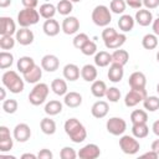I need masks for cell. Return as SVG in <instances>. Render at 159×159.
<instances>
[{
	"mask_svg": "<svg viewBox=\"0 0 159 159\" xmlns=\"http://www.w3.org/2000/svg\"><path fill=\"white\" fill-rule=\"evenodd\" d=\"M63 129L73 143H82L87 138V130L77 118L67 119L63 124Z\"/></svg>",
	"mask_w": 159,
	"mask_h": 159,
	"instance_id": "cell-1",
	"label": "cell"
},
{
	"mask_svg": "<svg viewBox=\"0 0 159 159\" xmlns=\"http://www.w3.org/2000/svg\"><path fill=\"white\" fill-rule=\"evenodd\" d=\"M1 82L2 84L6 87V89H9L11 93L14 94H17V93H21L24 91V87H25V83H24V78H21L19 76V73L16 71H12V70H9V71H5L2 73V77H1Z\"/></svg>",
	"mask_w": 159,
	"mask_h": 159,
	"instance_id": "cell-2",
	"label": "cell"
},
{
	"mask_svg": "<svg viewBox=\"0 0 159 159\" xmlns=\"http://www.w3.org/2000/svg\"><path fill=\"white\" fill-rule=\"evenodd\" d=\"M111 9L106 5H97L93 10H92V21L94 25L99 26V27H106L111 24L112 21V14H111Z\"/></svg>",
	"mask_w": 159,
	"mask_h": 159,
	"instance_id": "cell-3",
	"label": "cell"
},
{
	"mask_svg": "<svg viewBox=\"0 0 159 159\" xmlns=\"http://www.w3.org/2000/svg\"><path fill=\"white\" fill-rule=\"evenodd\" d=\"M48 92H50V87L46 83L39 82L34 86V88L29 93V102L32 106H40L45 103V101L47 99Z\"/></svg>",
	"mask_w": 159,
	"mask_h": 159,
	"instance_id": "cell-4",
	"label": "cell"
},
{
	"mask_svg": "<svg viewBox=\"0 0 159 159\" xmlns=\"http://www.w3.org/2000/svg\"><path fill=\"white\" fill-rule=\"evenodd\" d=\"M40 20V12L36 9L24 7L17 14V24L21 27H30L32 25H36Z\"/></svg>",
	"mask_w": 159,
	"mask_h": 159,
	"instance_id": "cell-5",
	"label": "cell"
},
{
	"mask_svg": "<svg viewBox=\"0 0 159 159\" xmlns=\"http://www.w3.org/2000/svg\"><path fill=\"white\" fill-rule=\"evenodd\" d=\"M119 148L122 149V152L124 154L128 155H134L139 152L140 149V144L138 142V139L134 135H128V134H123L119 138Z\"/></svg>",
	"mask_w": 159,
	"mask_h": 159,
	"instance_id": "cell-6",
	"label": "cell"
},
{
	"mask_svg": "<svg viewBox=\"0 0 159 159\" xmlns=\"http://www.w3.org/2000/svg\"><path fill=\"white\" fill-rule=\"evenodd\" d=\"M106 129L112 135H123L127 129V123L120 117H111L106 123Z\"/></svg>",
	"mask_w": 159,
	"mask_h": 159,
	"instance_id": "cell-7",
	"label": "cell"
},
{
	"mask_svg": "<svg viewBox=\"0 0 159 159\" xmlns=\"http://www.w3.org/2000/svg\"><path fill=\"white\" fill-rule=\"evenodd\" d=\"M147 91L144 89H130L125 97H124V104L127 107H135L137 104H139L140 102L144 101V98L147 97Z\"/></svg>",
	"mask_w": 159,
	"mask_h": 159,
	"instance_id": "cell-8",
	"label": "cell"
},
{
	"mask_svg": "<svg viewBox=\"0 0 159 159\" xmlns=\"http://www.w3.org/2000/svg\"><path fill=\"white\" fill-rule=\"evenodd\" d=\"M12 137L16 142L19 143H25L30 139L31 137V128L29 124L26 123H19L15 125L14 132H12Z\"/></svg>",
	"mask_w": 159,
	"mask_h": 159,
	"instance_id": "cell-9",
	"label": "cell"
},
{
	"mask_svg": "<svg viewBox=\"0 0 159 159\" xmlns=\"http://www.w3.org/2000/svg\"><path fill=\"white\" fill-rule=\"evenodd\" d=\"M77 154L81 159H96L101 155V149L97 144L89 143V144H86L84 147H82Z\"/></svg>",
	"mask_w": 159,
	"mask_h": 159,
	"instance_id": "cell-10",
	"label": "cell"
},
{
	"mask_svg": "<svg viewBox=\"0 0 159 159\" xmlns=\"http://www.w3.org/2000/svg\"><path fill=\"white\" fill-rule=\"evenodd\" d=\"M128 84L130 89H144L147 86V77L143 72L135 71L128 78Z\"/></svg>",
	"mask_w": 159,
	"mask_h": 159,
	"instance_id": "cell-11",
	"label": "cell"
},
{
	"mask_svg": "<svg viewBox=\"0 0 159 159\" xmlns=\"http://www.w3.org/2000/svg\"><path fill=\"white\" fill-rule=\"evenodd\" d=\"M61 29L66 35H75L80 30V20L76 16H66L62 21Z\"/></svg>",
	"mask_w": 159,
	"mask_h": 159,
	"instance_id": "cell-12",
	"label": "cell"
},
{
	"mask_svg": "<svg viewBox=\"0 0 159 159\" xmlns=\"http://www.w3.org/2000/svg\"><path fill=\"white\" fill-rule=\"evenodd\" d=\"M41 67L47 72H55L60 67V60L56 55L47 53L41 58Z\"/></svg>",
	"mask_w": 159,
	"mask_h": 159,
	"instance_id": "cell-13",
	"label": "cell"
},
{
	"mask_svg": "<svg viewBox=\"0 0 159 159\" xmlns=\"http://www.w3.org/2000/svg\"><path fill=\"white\" fill-rule=\"evenodd\" d=\"M15 39H16V41H17L20 45H22V46H29V45H31V43L34 42L35 35H34V32H32L29 27H21L20 30L16 31Z\"/></svg>",
	"mask_w": 159,
	"mask_h": 159,
	"instance_id": "cell-14",
	"label": "cell"
},
{
	"mask_svg": "<svg viewBox=\"0 0 159 159\" xmlns=\"http://www.w3.org/2000/svg\"><path fill=\"white\" fill-rule=\"evenodd\" d=\"M16 24L10 16L0 17V35H14L16 34Z\"/></svg>",
	"mask_w": 159,
	"mask_h": 159,
	"instance_id": "cell-15",
	"label": "cell"
},
{
	"mask_svg": "<svg viewBox=\"0 0 159 159\" xmlns=\"http://www.w3.org/2000/svg\"><path fill=\"white\" fill-rule=\"evenodd\" d=\"M124 66L119 65V63H114L112 62L111 66H109V70L107 72V76H108V80L113 83H118L122 81L123 76H124Z\"/></svg>",
	"mask_w": 159,
	"mask_h": 159,
	"instance_id": "cell-16",
	"label": "cell"
},
{
	"mask_svg": "<svg viewBox=\"0 0 159 159\" xmlns=\"http://www.w3.org/2000/svg\"><path fill=\"white\" fill-rule=\"evenodd\" d=\"M134 20L138 25L140 26H149L152 22H153V14L150 10L148 9H139L137 12H135V16H134Z\"/></svg>",
	"mask_w": 159,
	"mask_h": 159,
	"instance_id": "cell-17",
	"label": "cell"
},
{
	"mask_svg": "<svg viewBox=\"0 0 159 159\" xmlns=\"http://www.w3.org/2000/svg\"><path fill=\"white\" fill-rule=\"evenodd\" d=\"M108 111H109V106H108V102L106 101H97L93 103L92 108H91V113L94 118H104L107 114H108Z\"/></svg>",
	"mask_w": 159,
	"mask_h": 159,
	"instance_id": "cell-18",
	"label": "cell"
},
{
	"mask_svg": "<svg viewBox=\"0 0 159 159\" xmlns=\"http://www.w3.org/2000/svg\"><path fill=\"white\" fill-rule=\"evenodd\" d=\"M62 73H63L65 80H67V81H70V82H75V81H77V80L80 78V76H81V70H80V67H78L77 65H75V63H67V65L63 67Z\"/></svg>",
	"mask_w": 159,
	"mask_h": 159,
	"instance_id": "cell-19",
	"label": "cell"
},
{
	"mask_svg": "<svg viewBox=\"0 0 159 159\" xmlns=\"http://www.w3.org/2000/svg\"><path fill=\"white\" fill-rule=\"evenodd\" d=\"M22 77L24 80L27 82V83H32V84H36L40 82L41 77H42V67L35 65L31 70H29L27 72L22 73Z\"/></svg>",
	"mask_w": 159,
	"mask_h": 159,
	"instance_id": "cell-20",
	"label": "cell"
},
{
	"mask_svg": "<svg viewBox=\"0 0 159 159\" xmlns=\"http://www.w3.org/2000/svg\"><path fill=\"white\" fill-rule=\"evenodd\" d=\"M42 30L45 32V35L50 36V37H53V36H57L60 34V30H62L60 27V24L57 20L55 19H47L45 20L43 25H42Z\"/></svg>",
	"mask_w": 159,
	"mask_h": 159,
	"instance_id": "cell-21",
	"label": "cell"
},
{
	"mask_svg": "<svg viewBox=\"0 0 159 159\" xmlns=\"http://www.w3.org/2000/svg\"><path fill=\"white\" fill-rule=\"evenodd\" d=\"M63 103L68 108H77L82 104V96L78 92H75V91L67 92L63 96Z\"/></svg>",
	"mask_w": 159,
	"mask_h": 159,
	"instance_id": "cell-22",
	"label": "cell"
},
{
	"mask_svg": "<svg viewBox=\"0 0 159 159\" xmlns=\"http://www.w3.org/2000/svg\"><path fill=\"white\" fill-rule=\"evenodd\" d=\"M125 40H127V36L124 32H118L116 36H113L111 40L106 41L104 42V46L109 50H117V48H120L124 43H125Z\"/></svg>",
	"mask_w": 159,
	"mask_h": 159,
	"instance_id": "cell-23",
	"label": "cell"
},
{
	"mask_svg": "<svg viewBox=\"0 0 159 159\" xmlns=\"http://www.w3.org/2000/svg\"><path fill=\"white\" fill-rule=\"evenodd\" d=\"M97 75H98V71H97V68H96L94 65L87 63V65H84L81 68V77L86 82H93V81H96L97 80Z\"/></svg>",
	"mask_w": 159,
	"mask_h": 159,
	"instance_id": "cell-24",
	"label": "cell"
},
{
	"mask_svg": "<svg viewBox=\"0 0 159 159\" xmlns=\"http://www.w3.org/2000/svg\"><path fill=\"white\" fill-rule=\"evenodd\" d=\"M134 24H135L134 17H132V16L128 15V14H123V15L119 17V20H118V27H119V30H120L122 32H124V34L132 31L133 27H134Z\"/></svg>",
	"mask_w": 159,
	"mask_h": 159,
	"instance_id": "cell-25",
	"label": "cell"
},
{
	"mask_svg": "<svg viewBox=\"0 0 159 159\" xmlns=\"http://www.w3.org/2000/svg\"><path fill=\"white\" fill-rule=\"evenodd\" d=\"M112 63V53L107 51H99L94 55V65L97 67H107Z\"/></svg>",
	"mask_w": 159,
	"mask_h": 159,
	"instance_id": "cell-26",
	"label": "cell"
},
{
	"mask_svg": "<svg viewBox=\"0 0 159 159\" xmlns=\"http://www.w3.org/2000/svg\"><path fill=\"white\" fill-rule=\"evenodd\" d=\"M62 108H63V104L60 102V101H57V99H51L50 102H47L46 104H45V108H43V111H45V113L47 114V116H57V114H60L61 112H62Z\"/></svg>",
	"mask_w": 159,
	"mask_h": 159,
	"instance_id": "cell-27",
	"label": "cell"
},
{
	"mask_svg": "<svg viewBox=\"0 0 159 159\" xmlns=\"http://www.w3.org/2000/svg\"><path fill=\"white\" fill-rule=\"evenodd\" d=\"M91 92L96 98H102L106 97V92H107V84L104 81L101 80H96L92 82L91 86Z\"/></svg>",
	"mask_w": 159,
	"mask_h": 159,
	"instance_id": "cell-28",
	"label": "cell"
},
{
	"mask_svg": "<svg viewBox=\"0 0 159 159\" xmlns=\"http://www.w3.org/2000/svg\"><path fill=\"white\" fill-rule=\"evenodd\" d=\"M40 128H41V132L43 134L52 135L56 132V122L53 119H51L50 117H45L40 122Z\"/></svg>",
	"mask_w": 159,
	"mask_h": 159,
	"instance_id": "cell-29",
	"label": "cell"
},
{
	"mask_svg": "<svg viewBox=\"0 0 159 159\" xmlns=\"http://www.w3.org/2000/svg\"><path fill=\"white\" fill-rule=\"evenodd\" d=\"M51 89L57 96H65L67 93V91H68L67 82L65 80H62V78H55L51 82Z\"/></svg>",
	"mask_w": 159,
	"mask_h": 159,
	"instance_id": "cell-30",
	"label": "cell"
},
{
	"mask_svg": "<svg viewBox=\"0 0 159 159\" xmlns=\"http://www.w3.org/2000/svg\"><path fill=\"white\" fill-rule=\"evenodd\" d=\"M35 65H36V63H35V61H34L32 57H30V56H22V57H20V58L17 60L16 67H17L19 72L25 73V72H27L29 70H31Z\"/></svg>",
	"mask_w": 159,
	"mask_h": 159,
	"instance_id": "cell-31",
	"label": "cell"
},
{
	"mask_svg": "<svg viewBox=\"0 0 159 159\" xmlns=\"http://www.w3.org/2000/svg\"><path fill=\"white\" fill-rule=\"evenodd\" d=\"M39 12H40V16L41 17H43L45 20H47V19H53L55 14L57 12V9H56V6L53 4L45 2V4L40 5Z\"/></svg>",
	"mask_w": 159,
	"mask_h": 159,
	"instance_id": "cell-32",
	"label": "cell"
},
{
	"mask_svg": "<svg viewBox=\"0 0 159 159\" xmlns=\"http://www.w3.org/2000/svg\"><path fill=\"white\" fill-rule=\"evenodd\" d=\"M128 61H129V53L125 50L117 48V50H114L112 52V62L124 66V65H127Z\"/></svg>",
	"mask_w": 159,
	"mask_h": 159,
	"instance_id": "cell-33",
	"label": "cell"
},
{
	"mask_svg": "<svg viewBox=\"0 0 159 159\" xmlns=\"http://www.w3.org/2000/svg\"><path fill=\"white\" fill-rule=\"evenodd\" d=\"M132 134L137 139L145 138L149 134V127L147 125V123H135L132 125Z\"/></svg>",
	"mask_w": 159,
	"mask_h": 159,
	"instance_id": "cell-34",
	"label": "cell"
},
{
	"mask_svg": "<svg viewBox=\"0 0 159 159\" xmlns=\"http://www.w3.org/2000/svg\"><path fill=\"white\" fill-rule=\"evenodd\" d=\"M142 103L144 109L148 112H155L159 109V97L157 96H147Z\"/></svg>",
	"mask_w": 159,
	"mask_h": 159,
	"instance_id": "cell-35",
	"label": "cell"
},
{
	"mask_svg": "<svg viewBox=\"0 0 159 159\" xmlns=\"http://www.w3.org/2000/svg\"><path fill=\"white\" fill-rule=\"evenodd\" d=\"M142 46L145 50H154L158 46V36L155 34H147L142 39Z\"/></svg>",
	"mask_w": 159,
	"mask_h": 159,
	"instance_id": "cell-36",
	"label": "cell"
},
{
	"mask_svg": "<svg viewBox=\"0 0 159 159\" xmlns=\"http://www.w3.org/2000/svg\"><path fill=\"white\" fill-rule=\"evenodd\" d=\"M56 9L60 15L68 16L71 14V11L73 10V2L70 0H60L56 5Z\"/></svg>",
	"mask_w": 159,
	"mask_h": 159,
	"instance_id": "cell-37",
	"label": "cell"
},
{
	"mask_svg": "<svg viewBox=\"0 0 159 159\" xmlns=\"http://www.w3.org/2000/svg\"><path fill=\"white\" fill-rule=\"evenodd\" d=\"M130 122L132 124L135 123H147L148 122V113L144 109H134L130 113Z\"/></svg>",
	"mask_w": 159,
	"mask_h": 159,
	"instance_id": "cell-38",
	"label": "cell"
},
{
	"mask_svg": "<svg viewBox=\"0 0 159 159\" xmlns=\"http://www.w3.org/2000/svg\"><path fill=\"white\" fill-rule=\"evenodd\" d=\"M12 63H14V56H12V53L2 50L0 52V68L1 70H6V68L11 67Z\"/></svg>",
	"mask_w": 159,
	"mask_h": 159,
	"instance_id": "cell-39",
	"label": "cell"
},
{
	"mask_svg": "<svg viewBox=\"0 0 159 159\" xmlns=\"http://www.w3.org/2000/svg\"><path fill=\"white\" fill-rule=\"evenodd\" d=\"M16 42V39H14L11 35H0V48L4 51L14 48Z\"/></svg>",
	"mask_w": 159,
	"mask_h": 159,
	"instance_id": "cell-40",
	"label": "cell"
},
{
	"mask_svg": "<svg viewBox=\"0 0 159 159\" xmlns=\"http://www.w3.org/2000/svg\"><path fill=\"white\" fill-rule=\"evenodd\" d=\"M125 7H127V4H125V0H111V4H109V9L113 14H117V15H123V12L125 11Z\"/></svg>",
	"mask_w": 159,
	"mask_h": 159,
	"instance_id": "cell-41",
	"label": "cell"
},
{
	"mask_svg": "<svg viewBox=\"0 0 159 159\" xmlns=\"http://www.w3.org/2000/svg\"><path fill=\"white\" fill-rule=\"evenodd\" d=\"M19 108V103L16 99L14 98H10V99H5L2 101V109L5 113L7 114H14Z\"/></svg>",
	"mask_w": 159,
	"mask_h": 159,
	"instance_id": "cell-42",
	"label": "cell"
},
{
	"mask_svg": "<svg viewBox=\"0 0 159 159\" xmlns=\"http://www.w3.org/2000/svg\"><path fill=\"white\" fill-rule=\"evenodd\" d=\"M81 52L86 56H92V55H96L97 53V45L94 41L92 40H88L81 48Z\"/></svg>",
	"mask_w": 159,
	"mask_h": 159,
	"instance_id": "cell-43",
	"label": "cell"
},
{
	"mask_svg": "<svg viewBox=\"0 0 159 159\" xmlns=\"http://www.w3.org/2000/svg\"><path fill=\"white\" fill-rule=\"evenodd\" d=\"M106 98L112 102V103H116L120 99V91L117 88V87H109L107 88V92H106Z\"/></svg>",
	"mask_w": 159,
	"mask_h": 159,
	"instance_id": "cell-44",
	"label": "cell"
},
{
	"mask_svg": "<svg viewBox=\"0 0 159 159\" xmlns=\"http://www.w3.org/2000/svg\"><path fill=\"white\" fill-rule=\"evenodd\" d=\"M88 40H89V37H88L87 34H84V32H80V34H77V35L73 37L72 42H73V46H75L76 48L81 50L82 46H83Z\"/></svg>",
	"mask_w": 159,
	"mask_h": 159,
	"instance_id": "cell-45",
	"label": "cell"
},
{
	"mask_svg": "<svg viewBox=\"0 0 159 159\" xmlns=\"http://www.w3.org/2000/svg\"><path fill=\"white\" fill-rule=\"evenodd\" d=\"M60 157L61 159H75L76 157H78V154L76 153V150L71 147H63L60 152Z\"/></svg>",
	"mask_w": 159,
	"mask_h": 159,
	"instance_id": "cell-46",
	"label": "cell"
},
{
	"mask_svg": "<svg viewBox=\"0 0 159 159\" xmlns=\"http://www.w3.org/2000/svg\"><path fill=\"white\" fill-rule=\"evenodd\" d=\"M12 145H14V139L11 137L6 138V139H0V152L1 153L10 152L12 149Z\"/></svg>",
	"mask_w": 159,
	"mask_h": 159,
	"instance_id": "cell-47",
	"label": "cell"
},
{
	"mask_svg": "<svg viewBox=\"0 0 159 159\" xmlns=\"http://www.w3.org/2000/svg\"><path fill=\"white\" fill-rule=\"evenodd\" d=\"M117 34H118V32H117V30H116V29L109 27V26H106V27H104V30L102 31V39H103V41L106 42V41L111 40L113 36H116Z\"/></svg>",
	"mask_w": 159,
	"mask_h": 159,
	"instance_id": "cell-48",
	"label": "cell"
},
{
	"mask_svg": "<svg viewBox=\"0 0 159 159\" xmlns=\"http://www.w3.org/2000/svg\"><path fill=\"white\" fill-rule=\"evenodd\" d=\"M37 158H39V159H52V158H53V154H52V152H51L50 149L43 148V149H41V150L37 153Z\"/></svg>",
	"mask_w": 159,
	"mask_h": 159,
	"instance_id": "cell-49",
	"label": "cell"
},
{
	"mask_svg": "<svg viewBox=\"0 0 159 159\" xmlns=\"http://www.w3.org/2000/svg\"><path fill=\"white\" fill-rule=\"evenodd\" d=\"M143 5L145 6V9L153 10L159 6V0H143Z\"/></svg>",
	"mask_w": 159,
	"mask_h": 159,
	"instance_id": "cell-50",
	"label": "cell"
},
{
	"mask_svg": "<svg viewBox=\"0 0 159 159\" xmlns=\"http://www.w3.org/2000/svg\"><path fill=\"white\" fill-rule=\"evenodd\" d=\"M125 4L132 9H140L143 5V0H125Z\"/></svg>",
	"mask_w": 159,
	"mask_h": 159,
	"instance_id": "cell-51",
	"label": "cell"
},
{
	"mask_svg": "<svg viewBox=\"0 0 159 159\" xmlns=\"http://www.w3.org/2000/svg\"><path fill=\"white\" fill-rule=\"evenodd\" d=\"M21 4L24 7L36 9V6L39 5V0H21Z\"/></svg>",
	"mask_w": 159,
	"mask_h": 159,
	"instance_id": "cell-52",
	"label": "cell"
},
{
	"mask_svg": "<svg viewBox=\"0 0 159 159\" xmlns=\"http://www.w3.org/2000/svg\"><path fill=\"white\" fill-rule=\"evenodd\" d=\"M152 29H153V34H155L157 36H159V17L155 19V20H153Z\"/></svg>",
	"mask_w": 159,
	"mask_h": 159,
	"instance_id": "cell-53",
	"label": "cell"
},
{
	"mask_svg": "<svg viewBox=\"0 0 159 159\" xmlns=\"http://www.w3.org/2000/svg\"><path fill=\"white\" fill-rule=\"evenodd\" d=\"M143 158H150V159H157L158 157H159V154L158 153H155L154 150H152L150 149V152H147V153H144L143 155H142Z\"/></svg>",
	"mask_w": 159,
	"mask_h": 159,
	"instance_id": "cell-54",
	"label": "cell"
},
{
	"mask_svg": "<svg viewBox=\"0 0 159 159\" xmlns=\"http://www.w3.org/2000/svg\"><path fill=\"white\" fill-rule=\"evenodd\" d=\"M152 130H153V133H154L157 137H159V119L155 120V122L153 123V125H152Z\"/></svg>",
	"mask_w": 159,
	"mask_h": 159,
	"instance_id": "cell-55",
	"label": "cell"
},
{
	"mask_svg": "<svg viewBox=\"0 0 159 159\" xmlns=\"http://www.w3.org/2000/svg\"><path fill=\"white\" fill-rule=\"evenodd\" d=\"M152 150H154L155 153L159 154V139H155V140L152 143Z\"/></svg>",
	"mask_w": 159,
	"mask_h": 159,
	"instance_id": "cell-56",
	"label": "cell"
},
{
	"mask_svg": "<svg viewBox=\"0 0 159 159\" xmlns=\"http://www.w3.org/2000/svg\"><path fill=\"white\" fill-rule=\"evenodd\" d=\"M36 158H37V155H35L32 153H25L21 155V159H36Z\"/></svg>",
	"mask_w": 159,
	"mask_h": 159,
	"instance_id": "cell-57",
	"label": "cell"
},
{
	"mask_svg": "<svg viewBox=\"0 0 159 159\" xmlns=\"http://www.w3.org/2000/svg\"><path fill=\"white\" fill-rule=\"evenodd\" d=\"M10 5H11V0H0V7L5 9V7L10 6Z\"/></svg>",
	"mask_w": 159,
	"mask_h": 159,
	"instance_id": "cell-58",
	"label": "cell"
},
{
	"mask_svg": "<svg viewBox=\"0 0 159 159\" xmlns=\"http://www.w3.org/2000/svg\"><path fill=\"white\" fill-rule=\"evenodd\" d=\"M5 89H6L5 86L0 88V91H1V101H5V99H6V98H5V97H6V92H5Z\"/></svg>",
	"mask_w": 159,
	"mask_h": 159,
	"instance_id": "cell-59",
	"label": "cell"
},
{
	"mask_svg": "<svg viewBox=\"0 0 159 159\" xmlns=\"http://www.w3.org/2000/svg\"><path fill=\"white\" fill-rule=\"evenodd\" d=\"M157 61H158V62H159V51H158V52H157Z\"/></svg>",
	"mask_w": 159,
	"mask_h": 159,
	"instance_id": "cell-60",
	"label": "cell"
},
{
	"mask_svg": "<svg viewBox=\"0 0 159 159\" xmlns=\"http://www.w3.org/2000/svg\"><path fill=\"white\" fill-rule=\"evenodd\" d=\"M70 1H72V2H80L81 0H70Z\"/></svg>",
	"mask_w": 159,
	"mask_h": 159,
	"instance_id": "cell-61",
	"label": "cell"
},
{
	"mask_svg": "<svg viewBox=\"0 0 159 159\" xmlns=\"http://www.w3.org/2000/svg\"><path fill=\"white\" fill-rule=\"evenodd\" d=\"M157 92H158V94H159V83L157 84Z\"/></svg>",
	"mask_w": 159,
	"mask_h": 159,
	"instance_id": "cell-62",
	"label": "cell"
}]
</instances>
